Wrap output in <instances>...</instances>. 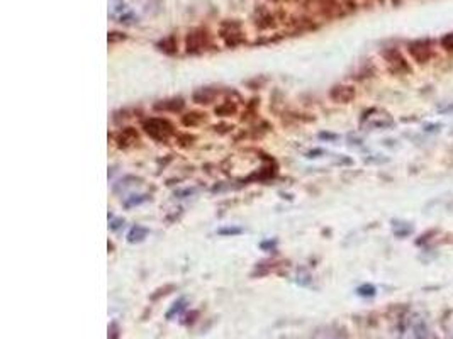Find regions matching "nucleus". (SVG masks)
Wrapping results in <instances>:
<instances>
[{
  "mask_svg": "<svg viewBox=\"0 0 453 339\" xmlns=\"http://www.w3.org/2000/svg\"><path fill=\"white\" fill-rule=\"evenodd\" d=\"M399 339H431L426 321L418 314H408L401 319Z\"/></svg>",
  "mask_w": 453,
  "mask_h": 339,
  "instance_id": "1",
  "label": "nucleus"
},
{
  "mask_svg": "<svg viewBox=\"0 0 453 339\" xmlns=\"http://www.w3.org/2000/svg\"><path fill=\"white\" fill-rule=\"evenodd\" d=\"M109 17L124 25H132L138 22V15L124 0H109Z\"/></svg>",
  "mask_w": 453,
  "mask_h": 339,
  "instance_id": "2",
  "label": "nucleus"
},
{
  "mask_svg": "<svg viewBox=\"0 0 453 339\" xmlns=\"http://www.w3.org/2000/svg\"><path fill=\"white\" fill-rule=\"evenodd\" d=\"M143 129L149 137H153L155 141H166L170 136L173 134L172 124H170L168 121H165V119H160V117H153V119L144 121Z\"/></svg>",
  "mask_w": 453,
  "mask_h": 339,
  "instance_id": "3",
  "label": "nucleus"
},
{
  "mask_svg": "<svg viewBox=\"0 0 453 339\" xmlns=\"http://www.w3.org/2000/svg\"><path fill=\"white\" fill-rule=\"evenodd\" d=\"M382 56L386 58L389 68H391L394 73H408L409 71V65L406 63L403 54H401L397 49H386L382 53Z\"/></svg>",
  "mask_w": 453,
  "mask_h": 339,
  "instance_id": "4",
  "label": "nucleus"
},
{
  "mask_svg": "<svg viewBox=\"0 0 453 339\" xmlns=\"http://www.w3.org/2000/svg\"><path fill=\"white\" fill-rule=\"evenodd\" d=\"M409 53L418 63H426L431 58V46L428 41H414L409 44Z\"/></svg>",
  "mask_w": 453,
  "mask_h": 339,
  "instance_id": "5",
  "label": "nucleus"
},
{
  "mask_svg": "<svg viewBox=\"0 0 453 339\" xmlns=\"http://www.w3.org/2000/svg\"><path fill=\"white\" fill-rule=\"evenodd\" d=\"M330 97L336 104H348L355 98V88L350 87V85H336V87L331 88Z\"/></svg>",
  "mask_w": 453,
  "mask_h": 339,
  "instance_id": "6",
  "label": "nucleus"
},
{
  "mask_svg": "<svg viewBox=\"0 0 453 339\" xmlns=\"http://www.w3.org/2000/svg\"><path fill=\"white\" fill-rule=\"evenodd\" d=\"M221 36L226 41L228 46H236L233 37L236 36L238 39H241V31H239V24L238 22H224L223 27H221Z\"/></svg>",
  "mask_w": 453,
  "mask_h": 339,
  "instance_id": "7",
  "label": "nucleus"
},
{
  "mask_svg": "<svg viewBox=\"0 0 453 339\" xmlns=\"http://www.w3.org/2000/svg\"><path fill=\"white\" fill-rule=\"evenodd\" d=\"M138 141H139V136L132 127H126V129H122L117 136H115V143H117L119 148H127V146H132L134 143H138Z\"/></svg>",
  "mask_w": 453,
  "mask_h": 339,
  "instance_id": "8",
  "label": "nucleus"
},
{
  "mask_svg": "<svg viewBox=\"0 0 453 339\" xmlns=\"http://www.w3.org/2000/svg\"><path fill=\"white\" fill-rule=\"evenodd\" d=\"M207 46L206 32H192L187 36V51H199Z\"/></svg>",
  "mask_w": 453,
  "mask_h": 339,
  "instance_id": "9",
  "label": "nucleus"
},
{
  "mask_svg": "<svg viewBox=\"0 0 453 339\" xmlns=\"http://www.w3.org/2000/svg\"><path fill=\"white\" fill-rule=\"evenodd\" d=\"M217 95L216 90L212 88H200L197 92L194 93V100L197 102V104H211L212 100H214V97Z\"/></svg>",
  "mask_w": 453,
  "mask_h": 339,
  "instance_id": "10",
  "label": "nucleus"
},
{
  "mask_svg": "<svg viewBox=\"0 0 453 339\" xmlns=\"http://www.w3.org/2000/svg\"><path fill=\"white\" fill-rule=\"evenodd\" d=\"M146 236H148L146 227L136 226V227H132V229L129 231V234H127V241L129 243H139V241H143Z\"/></svg>",
  "mask_w": 453,
  "mask_h": 339,
  "instance_id": "11",
  "label": "nucleus"
},
{
  "mask_svg": "<svg viewBox=\"0 0 453 339\" xmlns=\"http://www.w3.org/2000/svg\"><path fill=\"white\" fill-rule=\"evenodd\" d=\"M185 304H187V300H185V299H178L177 302L173 304V307L170 309L168 312H166V319H173V316H175V314H177V316L180 314L183 309H185Z\"/></svg>",
  "mask_w": 453,
  "mask_h": 339,
  "instance_id": "12",
  "label": "nucleus"
},
{
  "mask_svg": "<svg viewBox=\"0 0 453 339\" xmlns=\"http://www.w3.org/2000/svg\"><path fill=\"white\" fill-rule=\"evenodd\" d=\"M202 115L204 114H199V112H192V114H187L185 117H183V124L185 126H195V124H200L202 122Z\"/></svg>",
  "mask_w": 453,
  "mask_h": 339,
  "instance_id": "13",
  "label": "nucleus"
},
{
  "mask_svg": "<svg viewBox=\"0 0 453 339\" xmlns=\"http://www.w3.org/2000/svg\"><path fill=\"white\" fill-rule=\"evenodd\" d=\"M357 292H358V295H362V297H372V295H375V287L374 285H363Z\"/></svg>",
  "mask_w": 453,
  "mask_h": 339,
  "instance_id": "14",
  "label": "nucleus"
},
{
  "mask_svg": "<svg viewBox=\"0 0 453 339\" xmlns=\"http://www.w3.org/2000/svg\"><path fill=\"white\" fill-rule=\"evenodd\" d=\"M442 46L447 51H453V32L452 34H447V36L443 37V39H442Z\"/></svg>",
  "mask_w": 453,
  "mask_h": 339,
  "instance_id": "15",
  "label": "nucleus"
},
{
  "mask_svg": "<svg viewBox=\"0 0 453 339\" xmlns=\"http://www.w3.org/2000/svg\"><path fill=\"white\" fill-rule=\"evenodd\" d=\"M109 334H110L109 339H117L119 338V328H117V324L115 323H112L109 326Z\"/></svg>",
  "mask_w": 453,
  "mask_h": 339,
  "instance_id": "16",
  "label": "nucleus"
},
{
  "mask_svg": "<svg viewBox=\"0 0 453 339\" xmlns=\"http://www.w3.org/2000/svg\"><path fill=\"white\" fill-rule=\"evenodd\" d=\"M239 229H223L221 231V234H238Z\"/></svg>",
  "mask_w": 453,
  "mask_h": 339,
  "instance_id": "17",
  "label": "nucleus"
}]
</instances>
